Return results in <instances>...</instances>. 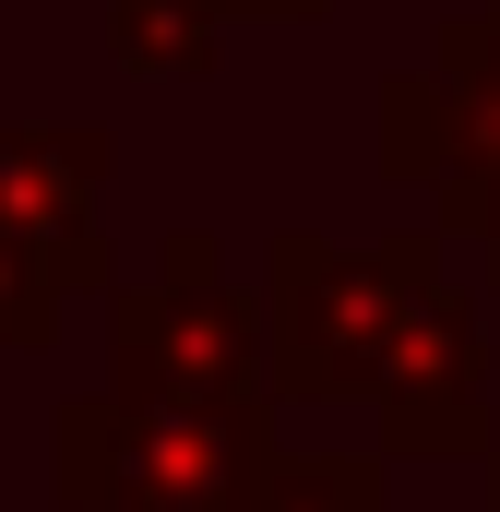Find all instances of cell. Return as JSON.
I'll return each mask as SVG.
<instances>
[{"label":"cell","instance_id":"cell-1","mask_svg":"<svg viewBox=\"0 0 500 512\" xmlns=\"http://www.w3.org/2000/svg\"><path fill=\"white\" fill-rule=\"evenodd\" d=\"M262 334H274V405H370L381 453H500V346L477 322V286L441 262V227L393 239H262Z\"/></svg>","mask_w":500,"mask_h":512},{"label":"cell","instance_id":"cell-2","mask_svg":"<svg viewBox=\"0 0 500 512\" xmlns=\"http://www.w3.org/2000/svg\"><path fill=\"white\" fill-rule=\"evenodd\" d=\"M274 405L179 393H60L48 405V501L60 512H250L274 477Z\"/></svg>","mask_w":500,"mask_h":512},{"label":"cell","instance_id":"cell-3","mask_svg":"<svg viewBox=\"0 0 500 512\" xmlns=\"http://www.w3.org/2000/svg\"><path fill=\"white\" fill-rule=\"evenodd\" d=\"M108 382L179 393V405H274V334H262V298L227 286L215 227H167L155 274L108 286Z\"/></svg>","mask_w":500,"mask_h":512},{"label":"cell","instance_id":"cell-4","mask_svg":"<svg viewBox=\"0 0 500 512\" xmlns=\"http://www.w3.org/2000/svg\"><path fill=\"white\" fill-rule=\"evenodd\" d=\"M381 179L441 203V239H465L500 203V0L453 12L429 36V60L381 72Z\"/></svg>","mask_w":500,"mask_h":512},{"label":"cell","instance_id":"cell-5","mask_svg":"<svg viewBox=\"0 0 500 512\" xmlns=\"http://www.w3.org/2000/svg\"><path fill=\"white\" fill-rule=\"evenodd\" d=\"M108 131L96 120H0V227L60 262V286H120L108 274Z\"/></svg>","mask_w":500,"mask_h":512},{"label":"cell","instance_id":"cell-6","mask_svg":"<svg viewBox=\"0 0 500 512\" xmlns=\"http://www.w3.org/2000/svg\"><path fill=\"white\" fill-rule=\"evenodd\" d=\"M227 24H239L227 0H108V48L143 84H203L227 60Z\"/></svg>","mask_w":500,"mask_h":512},{"label":"cell","instance_id":"cell-7","mask_svg":"<svg viewBox=\"0 0 500 512\" xmlns=\"http://www.w3.org/2000/svg\"><path fill=\"white\" fill-rule=\"evenodd\" d=\"M60 298H72L60 262L36 251V239L0 227V346H48V334H60Z\"/></svg>","mask_w":500,"mask_h":512},{"label":"cell","instance_id":"cell-8","mask_svg":"<svg viewBox=\"0 0 500 512\" xmlns=\"http://www.w3.org/2000/svg\"><path fill=\"white\" fill-rule=\"evenodd\" d=\"M227 12H250V24H322L334 0H227Z\"/></svg>","mask_w":500,"mask_h":512},{"label":"cell","instance_id":"cell-9","mask_svg":"<svg viewBox=\"0 0 500 512\" xmlns=\"http://www.w3.org/2000/svg\"><path fill=\"white\" fill-rule=\"evenodd\" d=\"M489 512H500V453H489Z\"/></svg>","mask_w":500,"mask_h":512}]
</instances>
